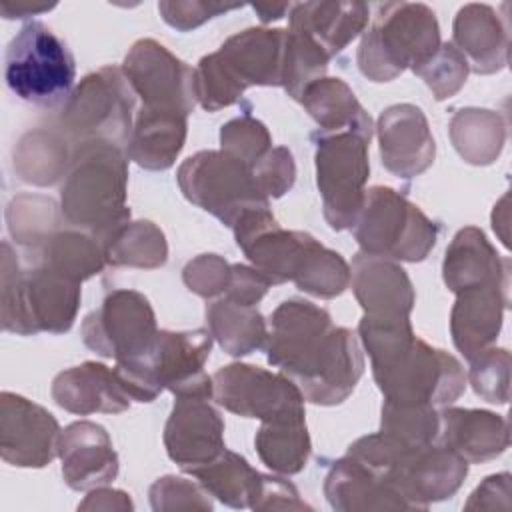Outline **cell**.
Listing matches in <instances>:
<instances>
[{"label":"cell","mask_w":512,"mask_h":512,"mask_svg":"<svg viewBox=\"0 0 512 512\" xmlns=\"http://www.w3.org/2000/svg\"><path fill=\"white\" fill-rule=\"evenodd\" d=\"M264 350L268 364L320 406L342 404L364 374L356 334L334 326L324 308L304 298H288L272 312Z\"/></svg>","instance_id":"1"},{"label":"cell","mask_w":512,"mask_h":512,"mask_svg":"<svg viewBox=\"0 0 512 512\" xmlns=\"http://www.w3.org/2000/svg\"><path fill=\"white\" fill-rule=\"evenodd\" d=\"M358 336L370 356L372 376L384 400L444 408L462 396L466 374L460 360L418 338L410 320L362 316Z\"/></svg>","instance_id":"2"},{"label":"cell","mask_w":512,"mask_h":512,"mask_svg":"<svg viewBox=\"0 0 512 512\" xmlns=\"http://www.w3.org/2000/svg\"><path fill=\"white\" fill-rule=\"evenodd\" d=\"M346 454L382 476L410 510H426L432 502L452 498L468 474V462L450 448L438 442L412 446L386 432L354 440Z\"/></svg>","instance_id":"3"},{"label":"cell","mask_w":512,"mask_h":512,"mask_svg":"<svg viewBox=\"0 0 512 512\" xmlns=\"http://www.w3.org/2000/svg\"><path fill=\"white\" fill-rule=\"evenodd\" d=\"M128 156L110 142H80L60 186L64 220L100 242L130 220L126 206Z\"/></svg>","instance_id":"4"},{"label":"cell","mask_w":512,"mask_h":512,"mask_svg":"<svg viewBox=\"0 0 512 512\" xmlns=\"http://www.w3.org/2000/svg\"><path fill=\"white\" fill-rule=\"evenodd\" d=\"M2 330L20 336L64 334L80 308V282L42 264L22 268L10 242H2Z\"/></svg>","instance_id":"5"},{"label":"cell","mask_w":512,"mask_h":512,"mask_svg":"<svg viewBox=\"0 0 512 512\" xmlns=\"http://www.w3.org/2000/svg\"><path fill=\"white\" fill-rule=\"evenodd\" d=\"M212 340L204 328L158 330L156 342L144 358L116 362L114 370L136 402H152L162 390H170L176 398H212V376L204 372Z\"/></svg>","instance_id":"6"},{"label":"cell","mask_w":512,"mask_h":512,"mask_svg":"<svg viewBox=\"0 0 512 512\" xmlns=\"http://www.w3.org/2000/svg\"><path fill=\"white\" fill-rule=\"evenodd\" d=\"M440 26L422 2H384L364 32L356 62L372 82H390L406 68L412 72L440 48Z\"/></svg>","instance_id":"7"},{"label":"cell","mask_w":512,"mask_h":512,"mask_svg":"<svg viewBox=\"0 0 512 512\" xmlns=\"http://www.w3.org/2000/svg\"><path fill=\"white\" fill-rule=\"evenodd\" d=\"M352 228L360 252L400 262L426 260L438 240L436 222L388 186L366 190Z\"/></svg>","instance_id":"8"},{"label":"cell","mask_w":512,"mask_h":512,"mask_svg":"<svg viewBox=\"0 0 512 512\" xmlns=\"http://www.w3.org/2000/svg\"><path fill=\"white\" fill-rule=\"evenodd\" d=\"M136 94L122 68L102 66L86 74L60 112L62 132L80 142H110L126 148L134 126Z\"/></svg>","instance_id":"9"},{"label":"cell","mask_w":512,"mask_h":512,"mask_svg":"<svg viewBox=\"0 0 512 512\" xmlns=\"http://www.w3.org/2000/svg\"><path fill=\"white\" fill-rule=\"evenodd\" d=\"M76 76L68 46L42 22H28L10 40L4 56L8 88L22 100L56 108L66 102Z\"/></svg>","instance_id":"10"},{"label":"cell","mask_w":512,"mask_h":512,"mask_svg":"<svg viewBox=\"0 0 512 512\" xmlns=\"http://www.w3.org/2000/svg\"><path fill=\"white\" fill-rule=\"evenodd\" d=\"M184 198L232 228L254 208H268L252 168L226 150H200L186 158L176 174Z\"/></svg>","instance_id":"11"},{"label":"cell","mask_w":512,"mask_h":512,"mask_svg":"<svg viewBox=\"0 0 512 512\" xmlns=\"http://www.w3.org/2000/svg\"><path fill=\"white\" fill-rule=\"evenodd\" d=\"M312 138L316 140V186L324 220L332 230L352 228L366 196L370 138L356 132H316Z\"/></svg>","instance_id":"12"},{"label":"cell","mask_w":512,"mask_h":512,"mask_svg":"<svg viewBox=\"0 0 512 512\" xmlns=\"http://www.w3.org/2000/svg\"><path fill=\"white\" fill-rule=\"evenodd\" d=\"M80 336L92 352L104 358L116 362L138 360L156 342V314L142 292L118 288L82 320Z\"/></svg>","instance_id":"13"},{"label":"cell","mask_w":512,"mask_h":512,"mask_svg":"<svg viewBox=\"0 0 512 512\" xmlns=\"http://www.w3.org/2000/svg\"><path fill=\"white\" fill-rule=\"evenodd\" d=\"M212 400L232 414L260 422L304 420V396L286 374L244 362L212 374Z\"/></svg>","instance_id":"14"},{"label":"cell","mask_w":512,"mask_h":512,"mask_svg":"<svg viewBox=\"0 0 512 512\" xmlns=\"http://www.w3.org/2000/svg\"><path fill=\"white\" fill-rule=\"evenodd\" d=\"M120 68L142 106L184 114L194 110V70L158 40H136Z\"/></svg>","instance_id":"15"},{"label":"cell","mask_w":512,"mask_h":512,"mask_svg":"<svg viewBox=\"0 0 512 512\" xmlns=\"http://www.w3.org/2000/svg\"><path fill=\"white\" fill-rule=\"evenodd\" d=\"M60 424L44 406L14 394H0V456L18 468H44L58 456Z\"/></svg>","instance_id":"16"},{"label":"cell","mask_w":512,"mask_h":512,"mask_svg":"<svg viewBox=\"0 0 512 512\" xmlns=\"http://www.w3.org/2000/svg\"><path fill=\"white\" fill-rule=\"evenodd\" d=\"M210 398L178 396L164 426V448L186 474L212 462L224 450V420Z\"/></svg>","instance_id":"17"},{"label":"cell","mask_w":512,"mask_h":512,"mask_svg":"<svg viewBox=\"0 0 512 512\" xmlns=\"http://www.w3.org/2000/svg\"><path fill=\"white\" fill-rule=\"evenodd\" d=\"M382 166L398 178L424 174L436 156V142L426 114L414 104H394L382 110L376 124Z\"/></svg>","instance_id":"18"},{"label":"cell","mask_w":512,"mask_h":512,"mask_svg":"<svg viewBox=\"0 0 512 512\" xmlns=\"http://www.w3.org/2000/svg\"><path fill=\"white\" fill-rule=\"evenodd\" d=\"M350 286L368 320H410L416 292L406 270L388 258L358 252L350 268Z\"/></svg>","instance_id":"19"},{"label":"cell","mask_w":512,"mask_h":512,"mask_svg":"<svg viewBox=\"0 0 512 512\" xmlns=\"http://www.w3.org/2000/svg\"><path fill=\"white\" fill-rule=\"evenodd\" d=\"M284 40V28L254 26L232 34L212 54L242 92L250 86H280Z\"/></svg>","instance_id":"20"},{"label":"cell","mask_w":512,"mask_h":512,"mask_svg":"<svg viewBox=\"0 0 512 512\" xmlns=\"http://www.w3.org/2000/svg\"><path fill=\"white\" fill-rule=\"evenodd\" d=\"M62 478L72 490H92L118 476V454L104 426L78 420L68 424L58 440Z\"/></svg>","instance_id":"21"},{"label":"cell","mask_w":512,"mask_h":512,"mask_svg":"<svg viewBox=\"0 0 512 512\" xmlns=\"http://www.w3.org/2000/svg\"><path fill=\"white\" fill-rule=\"evenodd\" d=\"M442 280L454 294L480 286L510 288V258L500 256L480 228L466 226L446 248Z\"/></svg>","instance_id":"22"},{"label":"cell","mask_w":512,"mask_h":512,"mask_svg":"<svg viewBox=\"0 0 512 512\" xmlns=\"http://www.w3.org/2000/svg\"><path fill=\"white\" fill-rule=\"evenodd\" d=\"M50 394L60 408L78 416L118 414L128 410L132 402L116 370L100 362H84L62 370L52 380Z\"/></svg>","instance_id":"23"},{"label":"cell","mask_w":512,"mask_h":512,"mask_svg":"<svg viewBox=\"0 0 512 512\" xmlns=\"http://www.w3.org/2000/svg\"><path fill=\"white\" fill-rule=\"evenodd\" d=\"M452 44L476 74H496L508 64V22L488 4H464L452 24Z\"/></svg>","instance_id":"24"},{"label":"cell","mask_w":512,"mask_h":512,"mask_svg":"<svg viewBox=\"0 0 512 512\" xmlns=\"http://www.w3.org/2000/svg\"><path fill=\"white\" fill-rule=\"evenodd\" d=\"M508 290L504 286H480L456 294L450 312V334L456 350L468 362L494 346L508 308Z\"/></svg>","instance_id":"25"},{"label":"cell","mask_w":512,"mask_h":512,"mask_svg":"<svg viewBox=\"0 0 512 512\" xmlns=\"http://www.w3.org/2000/svg\"><path fill=\"white\" fill-rule=\"evenodd\" d=\"M438 444L450 448L468 464L488 462L506 452L510 430L504 416L478 408H440Z\"/></svg>","instance_id":"26"},{"label":"cell","mask_w":512,"mask_h":512,"mask_svg":"<svg viewBox=\"0 0 512 512\" xmlns=\"http://www.w3.org/2000/svg\"><path fill=\"white\" fill-rule=\"evenodd\" d=\"M324 496L338 512L410 510L408 502L382 476L348 454L330 466L324 478Z\"/></svg>","instance_id":"27"},{"label":"cell","mask_w":512,"mask_h":512,"mask_svg":"<svg viewBox=\"0 0 512 512\" xmlns=\"http://www.w3.org/2000/svg\"><path fill=\"white\" fill-rule=\"evenodd\" d=\"M186 134L188 114L140 106L124 152L144 170H168L182 152Z\"/></svg>","instance_id":"28"},{"label":"cell","mask_w":512,"mask_h":512,"mask_svg":"<svg viewBox=\"0 0 512 512\" xmlns=\"http://www.w3.org/2000/svg\"><path fill=\"white\" fill-rule=\"evenodd\" d=\"M368 16L364 2H298L290 8V30L304 32L332 58L364 32Z\"/></svg>","instance_id":"29"},{"label":"cell","mask_w":512,"mask_h":512,"mask_svg":"<svg viewBox=\"0 0 512 512\" xmlns=\"http://www.w3.org/2000/svg\"><path fill=\"white\" fill-rule=\"evenodd\" d=\"M300 104L320 126L318 132H356L366 138H372L374 126L368 112L358 102L352 88L342 78H320L312 82Z\"/></svg>","instance_id":"30"},{"label":"cell","mask_w":512,"mask_h":512,"mask_svg":"<svg viewBox=\"0 0 512 512\" xmlns=\"http://www.w3.org/2000/svg\"><path fill=\"white\" fill-rule=\"evenodd\" d=\"M28 258L80 284L100 274L106 266L102 242L94 234L78 228H60L40 248L28 252Z\"/></svg>","instance_id":"31"},{"label":"cell","mask_w":512,"mask_h":512,"mask_svg":"<svg viewBox=\"0 0 512 512\" xmlns=\"http://www.w3.org/2000/svg\"><path fill=\"white\" fill-rule=\"evenodd\" d=\"M72 154L70 138L62 130L36 128L18 140L14 148V172L22 182L52 186L66 176Z\"/></svg>","instance_id":"32"},{"label":"cell","mask_w":512,"mask_h":512,"mask_svg":"<svg viewBox=\"0 0 512 512\" xmlns=\"http://www.w3.org/2000/svg\"><path fill=\"white\" fill-rule=\"evenodd\" d=\"M206 324L218 346L234 356H248L266 346L268 326L256 306L232 302L224 296L206 304Z\"/></svg>","instance_id":"33"},{"label":"cell","mask_w":512,"mask_h":512,"mask_svg":"<svg viewBox=\"0 0 512 512\" xmlns=\"http://www.w3.org/2000/svg\"><path fill=\"white\" fill-rule=\"evenodd\" d=\"M448 134L460 158L472 166L494 164L506 144V120L488 108H460L448 124Z\"/></svg>","instance_id":"34"},{"label":"cell","mask_w":512,"mask_h":512,"mask_svg":"<svg viewBox=\"0 0 512 512\" xmlns=\"http://www.w3.org/2000/svg\"><path fill=\"white\" fill-rule=\"evenodd\" d=\"M106 264L154 270L168 260L164 232L150 220H128L102 240Z\"/></svg>","instance_id":"35"},{"label":"cell","mask_w":512,"mask_h":512,"mask_svg":"<svg viewBox=\"0 0 512 512\" xmlns=\"http://www.w3.org/2000/svg\"><path fill=\"white\" fill-rule=\"evenodd\" d=\"M204 490L230 508H250L262 480V472L232 450H224L212 462L190 472Z\"/></svg>","instance_id":"36"},{"label":"cell","mask_w":512,"mask_h":512,"mask_svg":"<svg viewBox=\"0 0 512 512\" xmlns=\"http://www.w3.org/2000/svg\"><path fill=\"white\" fill-rule=\"evenodd\" d=\"M260 460L278 474H298L304 470L312 444L304 420L262 422L254 438Z\"/></svg>","instance_id":"37"},{"label":"cell","mask_w":512,"mask_h":512,"mask_svg":"<svg viewBox=\"0 0 512 512\" xmlns=\"http://www.w3.org/2000/svg\"><path fill=\"white\" fill-rule=\"evenodd\" d=\"M62 208L44 194H18L6 206L8 232L26 252L40 248L62 224Z\"/></svg>","instance_id":"38"},{"label":"cell","mask_w":512,"mask_h":512,"mask_svg":"<svg viewBox=\"0 0 512 512\" xmlns=\"http://www.w3.org/2000/svg\"><path fill=\"white\" fill-rule=\"evenodd\" d=\"M330 56L304 32L286 30L282 54V88L290 98H302L304 90L326 76Z\"/></svg>","instance_id":"39"},{"label":"cell","mask_w":512,"mask_h":512,"mask_svg":"<svg viewBox=\"0 0 512 512\" xmlns=\"http://www.w3.org/2000/svg\"><path fill=\"white\" fill-rule=\"evenodd\" d=\"M438 430L440 408L430 404H396L384 400L380 432L412 446H424L438 442Z\"/></svg>","instance_id":"40"},{"label":"cell","mask_w":512,"mask_h":512,"mask_svg":"<svg viewBox=\"0 0 512 512\" xmlns=\"http://www.w3.org/2000/svg\"><path fill=\"white\" fill-rule=\"evenodd\" d=\"M472 390L490 404H506L510 400V352L490 346L470 360L466 376Z\"/></svg>","instance_id":"41"},{"label":"cell","mask_w":512,"mask_h":512,"mask_svg":"<svg viewBox=\"0 0 512 512\" xmlns=\"http://www.w3.org/2000/svg\"><path fill=\"white\" fill-rule=\"evenodd\" d=\"M468 62L452 42H442L436 54L414 70L416 76L432 90L436 100L452 98L466 84Z\"/></svg>","instance_id":"42"},{"label":"cell","mask_w":512,"mask_h":512,"mask_svg":"<svg viewBox=\"0 0 512 512\" xmlns=\"http://www.w3.org/2000/svg\"><path fill=\"white\" fill-rule=\"evenodd\" d=\"M220 146L250 168L272 148V136L264 122L250 114L228 120L220 128Z\"/></svg>","instance_id":"43"},{"label":"cell","mask_w":512,"mask_h":512,"mask_svg":"<svg viewBox=\"0 0 512 512\" xmlns=\"http://www.w3.org/2000/svg\"><path fill=\"white\" fill-rule=\"evenodd\" d=\"M194 92L196 102L208 112L228 108L236 104L244 94L220 68L214 54L202 56L198 66L194 68Z\"/></svg>","instance_id":"44"},{"label":"cell","mask_w":512,"mask_h":512,"mask_svg":"<svg viewBox=\"0 0 512 512\" xmlns=\"http://www.w3.org/2000/svg\"><path fill=\"white\" fill-rule=\"evenodd\" d=\"M150 504L156 512L166 510H212V496L200 482H192L180 476H162L150 490Z\"/></svg>","instance_id":"45"},{"label":"cell","mask_w":512,"mask_h":512,"mask_svg":"<svg viewBox=\"0 0 512 512\" xmlns=\"http://www.w3.org/2000/svg\"><path fill=\"white\" fill-rule=\"evenodd\" d=\"M232 278V264L218 254H200L186 262L182 280L190 292L200 298H220L226 294Z\"/></svg>","instance_id":"46"},{"label":"cell","mask_w":512,"mask_h":512,"mask_svg":"<svg viewBox=\"0 0 512 512\" xmlns=\"http://www.w3.org/2000/svg\"><path fill=\"white\" fill-rule=\"evenodd\" d=\"M252 174L268 200L282 198L296 180L294 156L286 146L270 148V152L252 166Z\"/></svg>","instance_id":"47"},{"label":"cell","mask_w":512,"mask_h":512,"mask_svg":"<svg viewBox=\"0 0 512 512\" xmlns=\"http://www.w3.org/2000/svg\"><path fill=\"white\" fill-rule=\"evenodd\" d=\"M240 8V4H222V2H204V0H162L158 2V12L162 20L176 28L178 32H190L204 22Z\"/></svg>","instance_id":"48"},{"label":"cell","mask_w":512,"mask_h":512,"mask_svg":"<svg viewBox=\"0 0 512 512\" xmlns=\"http://www.w3.org/2000/svg\"><path fill=\"white\" fill-rule=\"evenodd\" d=\"M252 510H312L308 506L296 486L280 476L262 474L258 494L250 506Z\"/></svg>","instance_id":"49"},{"label":"cell","mask_w":512,"mask_h":512,"mask_svg":"<svg viewBox=\"0 0 512 512\" xmlns=\"http://www.w3.org/2000/svg\"><path fill=\"white\" fill-rule=\"evenodd\" d=\"M270 286H272L270 280L262 272H258L254 266L232 264V278L224 298L238 304L256 306L266 296Z\"/></svg>","instance_id":"50"},{"label":"cell","mask_w":512,"mask_h":512,"mask_svg":"<svg viewBox=\"0 0 512 512\" xmlns=\"http://www.w3.org/2000/svg\"><path fill=\"white\" fill-rule=\"evenodd\" d=\"M510 474H492L470 494L466 510H510Z\"/></svg>","instance_id":"51"},{"label":"cell","mask_w":512,"mask_h":512,"mask_svg":"<svg viewBox=\"0 0 512 512\" xmlns=\"http://www.w3.org/2000/svg\"><path fill=\"white\" fill-rule=\"evenodd\" d=\"M134 504L130 496L122 490L98 486L88 492V496L78 504V510H132Z\"/></svg>","instance_id":"52"},{"label":"cell","mask_w":512,"mask_h":512,"mask_svg":"<svg viewBox=\"0 0 512 512\" xmlns=\"http://www.w3.org/2000/svg\"><path fill=\"white\" fill-rule=\"evenodd\" d=\"M54 6H30V4H20V2H12V0H2V16L12 20V18H26V16H34L40 12H48Z\"/></svg>","instance_id":"53"},{"label":"cell","mask_w":512,"mask_h":512,"mask_svg":"<svg viewBox=\"0 0 512 512\" xmlns=\"http://www.w3.org/2000/svg\"><path fill=\"white\" fill-rule=\"evenodd\" d=\"M254 12L258 14L260 22L262 24H268V22H274V20H280L284 18L286 14H290V8L292 4H252Z\"/></svg>","instance_id":"54"}]
</instances>
